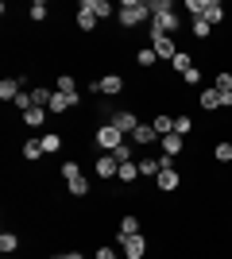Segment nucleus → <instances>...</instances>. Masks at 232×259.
<instances>
[{"instance_id": "obj_1", "label": "nucleus", "mask_w": 232, "mask_h": 259, "mask_svg": "<svg viewBox=\"0 0 232 259\" xmlns=\"http://www.w3.org/2000/svg\"><path fill=\"white\" fill-rule=\"evenodd\" d=\"M178 27H182V20H178L174 4H170V0H151V31L174 35Z\"/></svg>"}, {"instance_id": "obj_2", "label": "nucleus", "mask_w": 232, "mask_h": 259, "mask_svg": "<svg viewBox=\"0 0 232 259\" xmlns=\"http://www.w3.org/2000/svg\"><path fill=\"white\" fill-rule=\"evenodd\" d=\"M116 20H120V27L151 23V0H124V4H116Z\"/></svg>"}, {"instance_id": "obj_3", "label": "nucleus", "mask_w": 232, "mask_h": 259, "mask_svg": "<svg viewBox=\"0 0 232 259\" xmlns=\"http://www.w3.org/2000/svg\"><path fill=\"white\" fill-rule=\"evenodd\" d=\"M89 93H97V97H120L124 93V77L120 74H101L97 81H89Z\"/></svg>"}, {"instance_id": "obj_4", "label": "nucleus", "mask_w": 232, "mask_h": 259, "mask_svg": "<svg viewBox=\"0 0 232 259\" xmlns=\"http://www.w3.org/2000/svg\"><path fill=\"white\" fill-rule=\"evenodd\" d=\"M155 186H159L163 194H174L178 186H182V174H178V166H174V159H170V155H163V170H159Z\"/></svg>"}, {"instance_id": "obj_5", "label": "nucleus", "mask_w": 232, "mask_h": 259, "mask_svg": "<svg viewBox=\"0 0 232 259\" xmlns=\"http://www.w3.org/2000/svg\"><path fill=\"white\" fill-rule=\"evenodd\" d=\"M124 140H128V136H124V132H116L112 124H101V128H97V147H101V151H109V155L116 151Z\"/></svg>"}, {"instance_id": "obj_6", "label": "nucleus", "mask_w": 232, "mask_h": 259, "mask_svg": "<svg viewBox=\"0 0 232 259\" xmlns=\"http://www.w3.org/2000/svg\"><path fill=\"white\" fill-rule=\"evenodd\" d=\"M151 51L159 54L163 62H174L178 47H174V39H170V35H163V31H151Z\"/></svg>"}, {"instance_id": "obj_7", "label": "nucleus", "mask_w": 232, "mask_h": 259, "mask_svg": "<svg viewBox=\"0 0 232 259\" xmlns=\"http://www.w3.org/2000/svg\"><path fill=\"white\" fill-rule=\"evenodd\" d=\"M93 174H97L101 182H105V178H116V174H120V162H116V155L101 151V155H97V162H93Z\"/></svg>"}, {"instance_id": "obj_8", "label": "nucleus", "mask_w": 232, "mask_h": 259, "mask_svg": "<svg viewBox=\"0 0 232 259\" xmlns=\"http://www.w3.org/2000/svg\"><path fill=\"white\" fill-rule=\"evenodd\" d=\"M109 124H112L116 132H124V136H132V132L140 128V120H135V112H128V108H116Z\"/></svg>"}, {"instance_id": "obj_9", "label": "nucleus", "mask_w": 232, "mask_h": 259, "mask_svg": "<svg viewBox=\"0 0 232 259\" xmlns=\"http://www.w3.org/2000/svg\"><path fill=\"white\" fill-rule=\"evenodd\" d=\"M120 251H124V259H144L147 255V240L144 236H128V240H120Z\"/></svg>"}, {"instance_id": "obj_10", "label": "nucleus", "mask_w": 232, "mask_h": 259, "mask_svg": "<svg viewBox=\"0 0 232 259\" xmlns=\"http://www.w3.org/2000/svg\"><path fill=\"white\" fill-rule=\"evenodd\" d=\"M77 105H81V97H77V93H74V97H66V93H58V89H55V97H51L47 112H70V108H77Z\"/></svg>"}, {"instance_id": "obj_11", "label": "nucleus", "mask_w": 232, "mask_h": 259, "mask_svg": "<svg viewBox=\"0 0 232 259\" xmlns=\"http://www.w3.org/2000/svg\"><path fill=\"white\" fill-rule=\"evenodd\" d=\"M77 8H81V12H93L97 20H109L112 12H116V8H112V4H109V0H81Z\"/></svg>"}, {"instance_id": "obj_12", "label": "nucleus", "mask_w": 232, "mask_h": 259, "mask_svg": "<svg viewBox=\"0 0 232 259\" xmlns=\"http://www.w3.org/2000/svg\"><path fill=\"white\" fill-rule=\"evenodd\" d=\"M201 20L213 23V27H217V23H224V4H221V0H205V12H201Z\"/></svg>"}, {"instance_id": "obj_13", "label": "nucleus", "mask_w": 232, "mask_h": 259, "mask_svg": "<svg viewBox=\"0 0 232 259\" xmlns=\"http://www.w3.org/2000/svg\"><path fill=\"white\" fill-rule=\"evenodd\" d=\"M20 93H23L20 77H4V81H0V101H16Z\"/></svg>"}, {"instance_id": "obj_14", "label": "nucleus", "mask_w": 232, "mask_h": 259, "mask_svg": "<svg viewBox=\"0 0 232 259\" xmlns=\"http://www.w3.org/2000/svg\"><path fill=\"white\" fill-rule=\"evenodd\" d=\"M151 128L159 132V140H163V136H174V116H166V112H159V116L151 120Z\"/></svg>"}, {"instance_id": "obj_15", "label": "nucleus", "mask_w": 232, "mask_h": 259, "mask_svg": "<svg viewBox=\"0 0 232 259\" xmlns=\"http://www.w3.org/2000/svg\"><path fill=\"white\" fill-rule=\"evenodd\" d=\"M198 105L205 108V112H217V108H221V93H217V89H201Z\"/></svg>"}, {"instance_id": "obj_16", "label": "nucleus", "mask_w": 232, "mask_h": 259, "mask_svg": "<svg viewBox=\"0 0 232 259\" xmlns=\"http://www.w3.org/2000/svg\"><path fill=\"white\" fill-rule=\"evenodd\" d=\"M116 236H120V240H128V236H140V221H135L132 213H128V217H120V228H116Z\"/></svg>"}, {"instance_id": "obj_17", "label": "nucleus", "mask_w": 232, "mask_h": 259, "mask_svg": "<svg viewBox=\"0 0 232 259\" xmlns=\"http://www.w3.org/2000/svg\"><path fill=\"white\" fill-rule=\"evenodd\" d=\"M132 140L140 143V147H147V143H155V140H159V132H155L151 124H140V128L132 132Z\"/></svg>"}, {"instance_id": "obj_18", "label": "nucleus", "mask_w": 232, "mask_h": 259, "mask_svg": "<svg viewBox=\"0 0 232 259\" xmlns=\"http://www.w3.org/2000/svg\"><path fill=\"white\" fill-rule=\"evenodd\" d=\"M182 147H186V140H182V136H163V155L178 159V155H182Z\"/></svg>"}, {"instance_id": "obj_19", "label": "nucleus", "mask_w": 232, "mask_h": 259, "mask_svg": "<svg viewBox=\"0 0 232 259\" xmlns=\"http://www.w3.org/2000/svg\"><path fill=\"white\" fill-rule=\"evenodd\" d=\"M23 124H27V128H43L47 124V108H27V112H23Z\"/></svg>"}, {"instance_id": "obj_20", "label": "nucleus", "mask_w": 232, "mask_h": 259, "mask_svg": "<svg viewBox=\"0 0 232 259\" xmlns=\"http://www.w3.org/2000/svg\"><path fill=\"white\" fill-rule=\"evenodd\" d=\"M135 178H140V162H120V174H116V182L132 186Z\"/></svg>"}, {"instance_id": "obj_21", "label": "nucleus", "mask_w": 232, "mask_h": 259, "mask_svg": "<svg viewBox=\"0 0 232 259\" xmlns=\"http://www.w3.org/2000/svg\"><path fill=\"white\" fill-rule=\"evenodd\" d=\"M155 62H159V54H155L151 47H140V51H135V66H140V70H151Z\"/></svg>"}, {"instance_id": "obj_22", "label": "nucleus", "mask_w": 232, "mask_h": 259, "mask_svg": "<svg viewBox=\"0 0 232 259\" xmlns=\"http://www.w3.org/2000/svg\"><path fill=\"white\" fill-rule=\"evenodd\" d=\"M27 93H31V105H39V108H47L51 97H55V89H47V85H35V89H27Z\"/></svg>"}, {"instance_id": "obj_23", "label": "nucleus", "mask_w": 232, "mask_h": 259, "mask_svg": "<svg viewBox=\"0 0 232 259\" xmlns=\"http://www.w3.org/2000/svg\"><path fill=\"white\" fill-rule=\"evenodd\" d=\"M43 140H27V143H23V159H27V162H35V159H43Z\"/></svg>"}, {"instance_id": "obj_24", "label": "nucleus", "mask_w": 232, "mask_h": 259, "mask_svg": "<svg viewBox=\"0 0 232 259\" xmlns=\"http://www.w3.org/2000/svg\"><path fill=\"white\" fill-rule=\"evenodd\" d=\"M55 89H58V93H66V97H74V93H77L74 74H58V77H55Z\"/></svg>"}, {"instance_id": "obj_25", "label": "nucleus", "mask_w": 232, "mask_h": 259, "mask_svg": "<svg viewBox=\"0 0 232 259\" xmlns=\"http://www.w3.org/2000/svg\"><path fill=\"white\" fill-rule=\"evenodd\" d=\"M159 170H163V159H140V174L144 178H159Z\"/></svg>"}, {"instance_id": "obj_26", "label": "nucleus", "mask_w": 232, "mask_h": 259, "mask_svg": "<svg viewBox=\"0 0 232 259\" xmlns=\"http://www.w3.org/2000/svg\"><path fill=\"white\" fill-rule=\"evenodd\" d=\"M39 140H43V151H47V155L62 151V136H58V132H47V136H39Z\"/></svg>"}, {"instance_id": "obj_27", "label": "nucleus", "mask_w": 232, "mask_h": 259, "mask_svg": "<svg viewBox=\"0 0 232 259\" xmlns=\"http://www.w3.org/2000/svg\"><path fill=\"white\" fill-rule=\"evenodd\" d=\"M70 194H74V197H85L89 194V178H85V174H77V178H70Z\"/></svg>"}, {"instance_id": "obj_28", "label": "nucleus", "mask_w": 232, "mask_h": 259, "mask_svg": "<svg viewBox=\"0 0 232 259\" xmlns=\"http://www.w3.org/2000/svg\"><path fill=\"white\" fill-rule=\"evenodd\" d=\"M170 66H174L178 74H190V70H194V58H190L186 51H178V54H174V62H170Z\"/></svg>"}, {"instance_id": "obj_29", "label": "nucleus", "mask_w": 232, "mask_h": 259, "mask_svg": "<svg viewBox=\"0 0 232 259\" xmlns=\"http://www.w3.org/2000/svg\"><path fill=\"white\" fill-rule=\"evenodd\" d=\"M93 27H97V16H93V12H81V8H77V31H93Z\"/></svg>"}, {"instance_id": "obj_30", "label": "nucleus", "mask_w": 232, "mask_h": 259, "mask_svg": "<svg viewBox=\"0 0 232 259\" xmlns=\"http://www.w3.org/2000/svg\"><path fill=\"white\" fill-rule=\"evenodd\" d=\"M190 132H194V116H174V136H182V140H186Z\"/></svg>"}, {"instance_id": "obj_31", "label": "nucleus", "mask_w": 232, "mask_h": 259, "mask_svg": "<svg viewBox=\"0 0 232 259\" xmlns=\"http://www.w3.org/2000/svg\"><path fill=\"white\" fill-rule=\"evenodd\" d=\"M213 159H217V162H232V140L217 143V147H213Z\"/></svg>"}, {"instance_id": "obj_32", "label": "nucleus", "mask_w": 232, "mask_h": 259, "mask_svg": "<svg viewBox=\"0 0 232 259\" xmlns=\"http://www.w3.org/2000/svg\"><path fill=\"white\" fill-rule=\"evenodd\" d=\"M16 248H20V236H16V232H4V236H0V251H4V255H12Z\"/></svg>"}, {"instance_id": "obj_33", "label": "nucleus", "mask_w": 232, "mask_h": 259, "mask_svg": "<svg viewBox=\"0 0 232 259\" xmlns=\"http://www.w3.org/2000/svg\"><path fill=\"white\" fill-rule=\"evenodd\" d=\"M213 89H217L221 97H224V93H232V74H217V77H213Z\"/></svg>"}, {"instance_id": "obj_34", "label": "nucleus", "mask_w": 232, "mask_h": 259, "mask_svg": "<svg viewBox=\"0 0 232 259\" xmlns=\"http://www.w3.org/2000/svg\"><path fill=\"white\" fill-rule=\"evenodd\" d=\"M27 16H31V20H35V23H43V20H47V16H51V8H47L43 0H35V4H31V12H27Z\"/></svg>"}, {"instance_id": "obj_35", "label": "nucleus", "mask_w": 232, "mask_h": 259, "mask_svg": "<svg viewBox=\"0 0 232 259\" xmlns=\"http://www.w3.org/2000/svg\"><path fill=\"white\" fill-rule=\"evenodd\" d=\"M190 27H194L198 39H209V35H213V23H205V20H190Z\"/></svg>"}, {"instance_id": "obj_36", "label": "nucleus", "mask_w": 232, "mask_h": 259, "mask_svg": "<svg viewBox=\"0 0 232 259\" xmlns=\"http://www.w3.org/2000/svg\"><path fill=\"white\" fill-rule=\"evenodd\" d=\"M58 170H62V178H66V182H70V178H77V174H81V166H77L74 159H66V162H62V166H58Z\"/></svg>"}, {"instance_id": "obj_37", "label": "nucleus", "mask_w": 232, "mask_h": 259, "mask_svg": "<svg viewBox=\"0 0 232 259\" xmlns=\"http://www.w3.org/2000/svg\"><path fill=\"white\" fill-rule=\"evenodd\" d=\"M112 155H116V162H132V143L124 140V143H120V147H116Z\"/></svg>"}, {"instance_id": "obj_38", "label": "nucleus", "mask_w": 232, "mask_h": 259, "mask_svg": "<svg viewBox=\"0 0 232 259\" xmlns=\"http://www.w3.org/2000/svg\"><path fill=\"white\" fill-rule=\"evenodd\" d=\"M93 259H120V251H116V248H109V244H101Z\"/></svg>"}, {"instance_id": "obj_39", "label": "nucleus", "mask_w": 232, "mask_h": 259, "mask_svg": "<svg viewBox=\"0 0 232 259\" xmlns=\"http://www.w3.org/2000/svg\"><path fill=\"white\" fill-rule=\"evenodd\" d=\"M182 81H186V85H198V81H201V70H198V66H194L190 74H182Z\"/></svg>"}, {"instance_id": "obj_40", "label": "nucleus", "mask_w": 232, "mask_h": 259, "mask_svg": "<svg viewBox=\"0 0 232 259\" xmlns=\"http://www.w3.org/2000/svg\"><path fill=\"white\" fill-rule=\"evenodd\" d=\"M62 259H85V255H81V251H66Z\"/></svg>"}, {"instance_id": "obj_41", "label": "nucleus", "mask_w": 232, "mask_h": 259, "mask_svg": "<svg viewBox=\"0 0 232 259\" xmlns=\"http://www.w3.org/2000/svg\"><path fill=\"white\" fill-rule=\"evenodd\" d=\"M47 259H62V255H47Z\"/></svg>"}, {"instance_id": "obj_42", "label": "nucleus", "mask_w": 232, "mask_h": 259, "mask_svg": "<svg viewBox=\"0 0 232 259\" xmlns=\"http://www.w3.org/2000/svg\"><path fill=\"white\" fill-rule=\"evenodd\" d=\"M4 259H8V255H4Z\"/></svg>"}]
</instances>
